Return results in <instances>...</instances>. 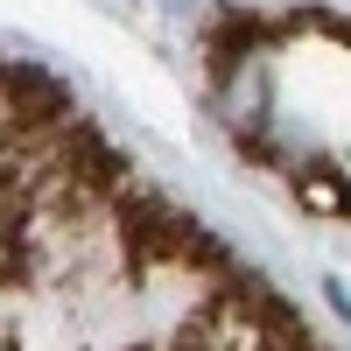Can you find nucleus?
<instances>
[{
    "mask_svg": "<svg viewBox=\"0 0 351 351\" xmlns=\"http://www.w3.org/2000/svg\"><path fill=\"white\" fill-rule=\"evenodd\" d=\"M295 197L309 204L316 218H344L351 211V183H344L337 169H295Z\"/></svg>",
    "mask_w": 351,
    "mask_h": 351,
    "instance_id": "f03ea898",
    "label": "nucleus"
},
{
    "mask_svg": "<svg viewBox=\"0 0 351 351\" xmlns=\"http://www.w3.org/2000/svg\"><path fill=\"white\" fill-rule=\"evenodd\" d=\"M0 351H8V344H0Z\"/></svg>",
    "mask_w": 351,
    "mask_h": 351,
    "instance_id": "423d86ee",
    "label": "nucleus"
},
{
    "mask_svg": "<svg viewBox=\"0 0 351 351\" xmlns=\"http://www.w3.org/2000/svg\"><path fill=\"white\" fill-rule=\"evenodd\" d=\"M232 8H260V0H232Z\"/></svg>",
    "mask_w": 351,
    "mask_h": 351,
    "instance_id": "39448f33",
    "label": "nucleus"
},
{
    "mask_svg": "<svg viewBox=\"0 0 351 351\" xmlns=\"http://www.w3.org/2000/svg\"><path fill=\"white\" fill-rule=\"evenodd\" d=\"M324 295H330V309H337V316H344V324H351V288H344V281H337V274H330V281H324Z\"/></svg>",
    "mask_w": 351,
    "mask_h": 351,
    "instance_id": "20e7f679",
    "label": "nucleus"
},
{
    "mask_svg": "<svg viewBox=\"0 0 351 351\" xmlns=\"http://www.w3.org/2000/svg\"><path fill=\"white\" fill-rule=\"evenodd\" d=\"M36 274V253H28V232H0V288H21Z\"/></svg>",
    "mask_w": 351,
    "mask_h": 351,
    "instance_id": "7ed1b4c3",
    "label": "nucleus"
},
{
    "mask_svg": "<svg viewBox=\"0 0 351 351\" xmlns=\"http://www.w3.org/2000/svg\"><path fill=\"white\" fill-rule=\"evenodd\" d=\"M211 112L225 134H239L246 148H260L274 127V71H267V49H239L211 71Z\"/></svg>",
    "mask_w": 351,
    "mask_h": 351,
    "instance_id": "f257e3e1",
    "label": "nucleus"
}]
</instances>
